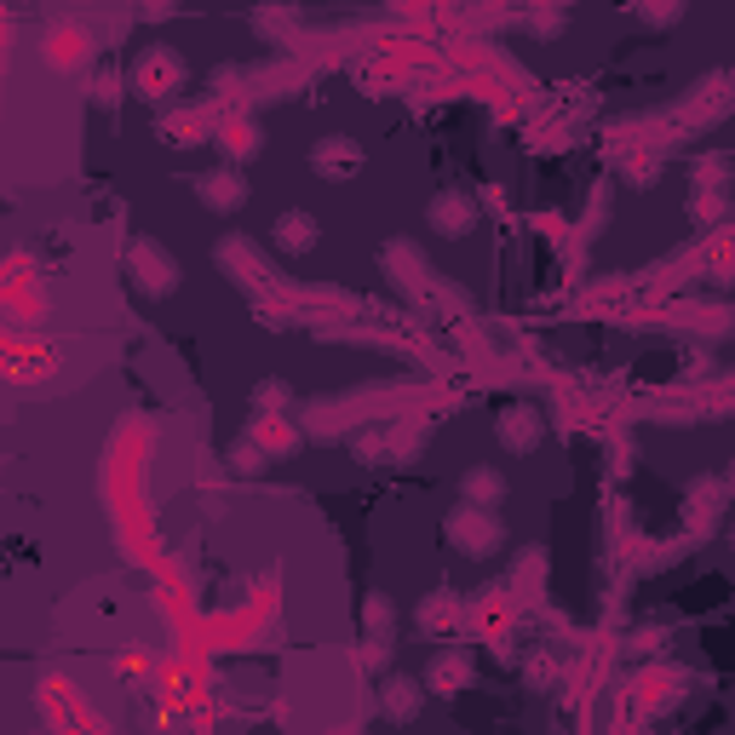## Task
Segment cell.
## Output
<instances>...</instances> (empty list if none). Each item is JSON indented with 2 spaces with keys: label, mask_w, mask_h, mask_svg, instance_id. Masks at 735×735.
Here are the masks:
<instances>
[{
  "label": "cell",
  "mask_w": 735,
  "mask_h": 735,
  "mask_svg": "<svg viewBox=\"0 0 735 735\" xmlns=\"http://www.w3.org/2000/svg\"><path fill=\"white\" fill-rule=\"evenodd\" d=\"M448 540L465 546L472 558H488V551L500 546V518H495V506H472L465 500L454 518H448Z\"/></svg>",
  "instance_id": "1"
},
{
  "label": "cell",
  "mask_w": 735,
  "mask_h": 735,
  "mask_svg": "<svg viewBox=\"0 0 735 735\" xmlns=\"http://www.w3.org/2000/svg\"><path fill=\"white\" fill-rule=\"evenodd\" d=\"M127 271H133V288L138 294H150V299H167L178 288V264L155 248V241H133V253H127Z\"/></svg>",
  "instance_id": "2"
},
{
  "label": "cell",
  "mask_w": 735,
  "mask_h": 735,
  "mask_svg": "<svg viewBox=\"0 0 735 735\" xmlns=\"http://www.w3.org/2000/svg\"><path fill=\"white\" fill-rule=\"evenodd\" d=\"M432 231H437V236H472V231H477V196L443 190V196L432 201Z\"/></svg>",
  "instance_id": "3"
},
{
  "label": "cell",
  "mask_w": 735,
  "mask_h": 735,
  "mask_svg": "<svg viewBox=\"0 0 735 735\" xmlns=\"http://www.w3.org/2000/svg\"><path fill=\"white\" fill-rule=\"evenodd\" d=\"M495 432H500V443L512 448V454H528V448H540V437H546V420H540L528 402H518V408H506V414L495 420Z\"/></svg>",
  "instance_id": "4"
},
{
  "label": "cell",
  "mask_w": 735,
  "mask_h": 735,
  "mask_svg": "<svg viewBox=\"0 0 735 735\" xmlns=\"http://www.w3.org/2000/svg\"><path fill=\"white\" fill-rule=\"evenodd\" d=\"M465 684H472V656H460V649H443L432 661V672H425V689H432V696H460Z\"/></svg>",
  "instance_id": "5"
},
{
  "label": "cell",
  "mask_w": 735,
  "mask_h": 735,
  "mask_svg": "<svg viewBox=\"0 0 735 735\" xmlns=\"http://www.w3.org/2000/svg\"><path fill=\"white\" fill-rule=\"evenodd\" d=\"M196 196L208 201L213 213H236L241 201H248V184H241V173H208L196 184Z\"/></svg>",
  "instance_id": "6"
},
{
  "label": "cell",
  "mask_w": 735,
  "mask_h": 735,
  "mask_svg": "<svg viewBox=\"0 0 735 735\" xmlns=\"http://www.w3.org/2000/svg\"><path fill=\"white\" fill-rule=\"evenodd\" d=\"M316 236H322V231H316V219H311V213H299V208H294V213H282V219H276V231H271V241H276L282 253H311V248H316Z\"/></svg>",
  "instance_id": "7"
},
{
  "label": "cell",
  "mask_w": 735,
  "mask_h": 735,
  "mask_svg": "<svg viewBox=\"0 0 735 735\" xmlns=\"http://www.w3.org/2000/svg\"><path fill=\"white\" fill-rule=\"evenodd\" d=\"M311 161H316V173H334V178H345V173H357L362 150L351 145V138H322V145L311 150Z\"/></svg>",
  "instance_id": "8"
},
{
  "label": "cell",
  "mask_w": 735,
  "mask_h": 735,
  "mask_svg": "<svg viewBox=\"0 0 735 735\" xmlns=\"http://www.w3.org/2000/svg\"><path fill=\"white\" fill-rule=\"evenodd\" d=\"M460 495L472 500V506H495V500H506V477H500V472H488V465H477V472H465Z\"/></svg>",
  "instance_id": "9"
},
{
  "label": "cell",
  "mask_w": 735,
  "mask_h": 735,
  "mask_svg": "<svg viewBox=\"0 0 735 735\" xmlns=\"http://www.w3.org/2000/svg\"><path fill=\"white\" fill-rule=\"evenodd\" d=\"M385 712H391V719H414V712H420V689L408 678H391V684H385Z\"/></svg>",
  "instance_id": "10"
},
{
  "label": "cell",
  "mask_w": 735,
  "mask_h": 735,
  "mask_svg": "<svg viewBox=\"0 0 735 735\" xmlns=\"http://www.w3.org/2000/svg\"><path fill=\"white\" fill-rule=\"evenodd\" d=\"M638 12L649 17V24H678V17H684V0H638Z\"/></svg>",
  "instance_id": "11"
},
{
  "label": "cell",
  "mask_w": 735,
  "mask_h": 735,
  "mask_svg": "<svg viewBox=\"0 0 735 735\" xmlns=\"http://www.w3.org/2000/svg\"><path fill=\"white\" fill-rule=\"evenodd\" d=\"M362 626H374L379 638H385V632H391V603H385V598H368V603H362Z\"/></svg>",
  "instance_id": "12"
},
{
  "label": "cell",
  "mask_w": 735,
  "mask_h": 735,
  "mask_svg": "<svg viewBox=\"0 0 735 735\" xmlns=\"http://www.w3.org/2000/svg\"><path fill=\"white\" fill-rule=\"evenodd\" d=\"M259 402H276L282 408V402H288V385H259Z\"/></svg>",
  "instance_id": "13"
},
{
  "label": "cell",
  "mask_w": 735,
  "mask_h": 735,
  "mask_svg": "<svg viewBox=\"0 0 735 735\" xmlns=\"http://www.w3.org/2000/svg\"><path fill=\"white\" fill-rule=\"evenodd\" d=\"M145 12H150V17H167V12H173V0H150Z\"/></svg>",
  "instance_id": "14"
}]
</instances>
